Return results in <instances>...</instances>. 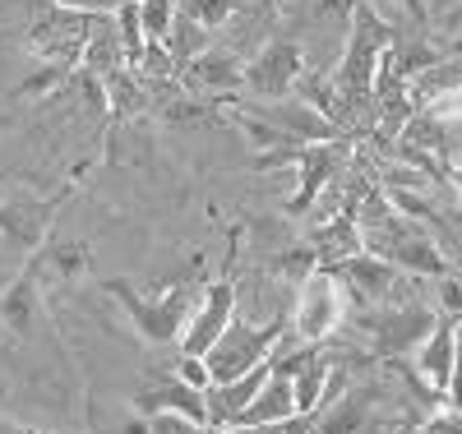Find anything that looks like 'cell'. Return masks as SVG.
<instances>
[{"instance_id":"cell-1","label":"cell","mask_w":462,"mask_h":434,"mask_svg":"<svg viewBox=\"0 0 462 434\" xmlns=\"http://www.w3.org/2000/svg\"><path fill=\"white\" fill-rule=\"evenodd\" d=\"M356 231H361V250L365 254H374L383 263L411 272V278H430L435 282V278H444V272L453 268L426 231L383 199V189L374 180L365 185L361 204H356Z\"/></svg>"},{"instance_id":"cell-2","label":"cell","mask_w":462,"mask_h":434,"mask_svg":"<svg viewBox=\"0 0 462 434\" xmlns=\"http://www.w3.org/2000/svg\"><path fill=\"white\" fill-rule=\"evenodd\" d=\"M204 282H208L204 254H195V259H189L185 278L167 282L162 291H139L130 278H102V296H111L116 305L125 309L130 328H134L148 346H171V342H180L189 314H195V300H199Z\"/></svg>"},{"instance_id":"cell-3","label":"cell","mask_w":462,"mask_h":434,"mask_svg":"<svg viewBox=\"0 0 462 434\" xmlns=\"http://www.w3.org/2000/svg\"><path fill=\"white\" fill-rule=\"evenodd\" d=\"M439 314L426 305V300H383V305H365V309H352L346 314L342 328H356L361 342H365V365L370 361H407L411 351L420 346V337H426L435 328Z\"/></svg>"},{"instance_id":"cell-4","label":"cell","mask_w":462,"mask_h":434,"mask_svg":"<svg viewBox=\"0 0 462 434\" xmlns=\"http://www.w3.org/2000/svg\"><path fill=\"white\" fill-rule=\"evenodd\" d=\"M291 319H287V309L273 314L268 324H254V319H231L217 342L204 351V370H208V383H226V379H236L245 370H254L259 361H268L278 351V342L287 337Z\"/></svg>"},{"instance_id":"cell-5","label":"cell","mask_w":462,"mask_h":434,"mask_svg":"<svg viewBox=\"0 0 462 434\" xmlns=\"http://www.w3.org/2000/svg\"><path fill=\"white\" fill-rule=\"evenodd\" d=\"M352 314V296H346V282L333 268H315L310 278L296 287V305L287 309V337L291 342H333Z\"/></svg>"},{"instance_id":"cell-6","label":"cell","mask_w":462,"mask_h":434,"mask_svg":"<svg viewBox=\"0 0 462 434\" xmlns=\"http://www.w3.org/2000/svg\"><path fill=\"white\" fill-rule=\"evenodd\" d=\"M393 407L383 402L379 383H342L333 398L315 411V434H411Z\"/></svg>"},{"instance_id":"cell-7","label":"cell","mask_w":462,"mask_h":434,"mask_svg":"<svg viewBox=\"0 0 462 434\" xmlns=\"http://www.w3.org/2000/svg\"><path fill=\"white\" fill-rule=\"evenodd\" d=\"M88 10H69V5H51V0H37V14L23 32V47L42 60V65H60V69H79V56L88 47L93 32Z\"/></svg>"},{"instance_id":"cell-8","label":"cell","mask_w":462,"mask_h":434,"mask_svg":"<svg viewBox=\"0 0 462 434\" xmlns=\"http://www.w3.org/2000/svg\"><path fill=\"white\" fill-rule=\"evenodd\" d=\"M356 157V139H324V143H296L287 152V167H296V194L287 199L291 217H305L315 208L319 194L352 167Z\"/></svg>"},{"instance_id":"cell-9","label":"cell","mask_w":462,"mask_h":434,"mask_svg":"<svg viewBox=\"0 0 462 434\" xmlns=\"http://www.w3.org/2000/svg\"><path fill=\"white\" fill-rule=\"evenodd\" d=\"M305 74V47L296 37H268L245 60V93L250 97H287L296 93V78Z\"/></svg>"},{"instance_id":"cell-10","label":"cell","mask_w":462,"mask_h":434,"mask_svg":"<svg viewBox=\"0 0 462 434\" xmlns=\"http://www.w3.org/2000/svg\"><path fill=\"white\" fill-rule=\"evenodd\" d=\"M69 194H74V185H65L51 199H37V194H10V199H0V235L10 245H19L23 254H32L51 235V222L65 208Z\"/></svg>"},{"instance_id":"cell-11","label":"cell","mask_w":462,"mask_h":434,"mask_svg":"<svg viewBox=\"0 0 462 434\" xmlns=\"http://www.w3.org/2000/svg\"><path fill=\"white\" fill-rule=\"evenodd\" d=\"M180 84L189 93H199V97L231 102V97L241 93V84H245V60L236 56V47H217L213 42L208 51H199L195 60L180 69Z\"/></svg>"},{"instance_id":"cell-12","label":"cell","mask_w":462,"mask_h":434,"mask_svg":"<svg viewBox=\"0 0 462 434\" xmlns=\"http://www.w3.org/2000/svg\"><path fill=\"white\" fill-rule=\"evenodd\" d=\"M337 278L346 282V296H352V309H365V305H383V300H393L407 282H411V272L393 268V263H383L374 254H356V259H346L333 268Z\"/></svg>"},{"instance_id":"cell-13","label":"cell","mask_w":462,"mask_h":434,"mask_svg":"<svg viewBox=\"0 0 462 434\" xmlns=\"http://www.w3.org/2000/svg\"><path fill=\"white\" fill-rule=\"evenodd\" d=\"M37 314H42V272H37V259L28 254V263L0 287V328L14 342H32Z\"/></svg>"},{"instance_id":"cell-14","label":"cell","mask_w":462,"mask_h":434,"mask_svg":"<svg viewBox=\"0 0 462 434\" xmlns=\"http://www.w3.org/2000/svg\"><path fill=\"white\" fill-rule=\"evenodd\" d=\"M453 342H457V324L435 319V328L420 337V346L411 351V374L426 383V392L444 402L448 398V374H453Z\"/></svg>"},{"instance_id":"cell-15","label":"cell","mask_w":462,"mask_h":434,"mask_svg":"<svg viewBox=\"0 0 462 434\" xmlns=\"http://www.w3.org/2000/svg\"><path fill=\"white\" fill-rule=\"evenodd\" d=\"M305 245L315 250L319 268H337L346 259H356L361 254V231H356V208H342L324 222L310 226V235H305Z\"/></svg>"},{"instance_id":"cell-16","label":"cell","mask_w":462,"mask_h":434,"mask_svg":"<svg viewBox=\"0 0 462 434\" xmlns=\"http://www.w3.org/2000/svg\"><path fill=\"white\" fill-rule=\"evenodd\" d=\"M130 407H134V411H180V416L199 420V425L208 429V411H204V388H189V383H185V379H176V374H162L158 383L139 388L134 398H130Z\"/></svg>"},{"instance_id":"cell-17","label":"cell","mask_w":462,"mask_h":434,"mask_svg":"<svg viewBox=\"0 0 462 434\" xmlns=\"http://www.w3.org/2000/svg\"><path fill=\"white\" fill-rule=\"evenodd\" d=\"M32 259H37V272H42V291L60 287V282H79L88 272V245L84 241H56V235H47V241L32 250Z\"/></svg>"},{"instance_id":"cell-18","label":"cell","mask_w":462,"mask_h":434,"mask_svg":"<svg viewBox=\"0 0 462 434\" xmlns=\"http://www.w3.org/2000/svg\"><path fill=\"white\" fill-rule=\"evenodd\" d=\"M333 370H337V356H333L328 342H324V346L315 351V356L291 374V398H296V411H300V416H315V411L324 407Z\"/></svg>"},{"instance_id":"cell-19","label":"cell","mask_w":462,"mask_h":434,"mask_svg":"<svg viewBox=\"0 0 462 434\" xmlns=\"http://www.w3.org/2000/svg\"><path fill=\"white\" fill-rule=\"evenodd\" d=\"M287 416H300L296 411V398H291V379L287 374H268L263 388L245 402V411L231 420V425H273V420H287Z\"/></svg>"},{"instance_id":"cell-20","label":"cell","mask_w":462,"mask_h":434,"mask_svg":"<svg viewBox=\"0 0 462 434\" xmlns=\"http://www.w3.org/2000/svg\"><path fill=\"white\" fill-rule=\"evenodd\" d=\"M125 65V51H121V32H116V19L111 14H97L93 19V32H88V47L79 56V69L93 74V78H106Z\"/></svg>"},{"instance_id":"cell-21","label":"cell","mask_w":462,"mask_h":434,"mask_svg":"<svg viewBox=\"0 0 462 434\" xmlns=\"http://www.w3.org/2000/svg\"><path fill=\"white\" fill-rule=\"evenodd\" d=\"M278 5H282L300 28H310V32H328V28L346 32L356 0H278Z\"/></svg>"},{"instance_id":"cell-22","label":"cell","mask_w":462,"mask_h":434,"mask_svg":"<svg viewBox=\"0 0 462 434\" xmlns=\"http://www.w3.org/2000/svg\"><path fill=\"white\" fill-rule=\"evenodd\" d=\"M167 56H171V65H176V74L189 65V60H195L199 51H208L213 47V32L208 28H199L195 19H185V14H176L171 19V32H167Z\"/></svg>"},{"instance_id":"cell-23","label":"cell","mask_w":462,"mask_h":434,"mask_svg":"<svg viewBox=\"0 0 462 434\" xmlns=\"http://www.w3.org/2000/svg\"><path fill=\"white\" fill-rule=\"evenodd\" d=\"M263 263H268V272H273V278H282L287 287H300V282H305V278H310V272L319 268L315 250L305 245V241H296V245H287V250H273Z\"/></svg>"},{"instance_id":"cell-24","label":"cell","mask_w":462,"mask_h":434,"mask_svg":"<svg viewBox=\"0 0 462 434\" xmlns=\"http://www.w3.org/2000/svg\"><path fill=\"white\" fill-rule=\"evenodd\" d=\"M365 5L389 23L393 32H407V28H416V32H430V14H426V5L420 0H365Z\"/></svg>"},{"instance_id":"cell-25","label":"cell","mask_w":462,"mask_h":434,"mask_svg":"<svg viewBox=\"0 0 462 434\" xmlns=\"http://www.w3.org/2000/svg\"><path fill=\"white\" fill-rule=\"evenodd\" d=\"M176 14L195 19L199 28H208L217 37L231 23V14H236V5H231V0H176Z\"/></svg>"},{"instance_id":"cell-26","label":"cell","mask_w":462,"mask_h":434,"mask_svg":"<svg viewBox=\"0 0 462 434\" xmlns=\"http://www.w3.org/2000/svg\"><path fill=\"white\" fill-rule=\"evenodd\" d=\"M176 19V0H139V23H143V42H167Z\"/></svg>"},{"instance_id":"cell-27","label":"cell","mask_w":462,"mask_h":434,"mask_svg":"<svg viewBox=\"0 0 462 434\" xmlns=\"http://www.w3.org/2000/svg\"><path fill=\"white\" fill-rule=\"evenodd\" d=\"M435 296H439V305H435L439 319L462 324V268H448L444 278H435Z\"/></svg>"},{"instance_id":"cell-28","label":"cell","mask_w":462,"mask_h":434,"mask_svg":"<svg viewBox=\"0 0 462 434\" xmlns=\"http://www.w3.org/2000/svg\"><path fill=\"white\" fill-rule=\"evenodd\" d=\"M208 434H315V416H287L273 425H226V429H208Z\"/></svg>"},{"instance_id":"cell-29","label":"cell","mask_w":462,"mask_h":434,"mask_svg":"<svg viewBox=\"0 0 462 434\" xmlns=\"http://www.w3.org/2000/svg\"><path fill=\"white\" fill-rule=\"evenodd\" d=\"M148 420V434H208L199 420H189L180 411H139Z\"/></svg>"},{"instance_id":"cell-30","label":"cell","mask_w":462,"mask_h":434,"mask_svg":"<svg viewBox=\"0 0 462 434\" xmlns=\"http://www.w3.org/2000/svg\"><path fill=\"white\" fill-rule=\"evenodd\" d=\"M420 429L426 434H462V407H435L426 420H420Z\"/></svg>"},{"instance_id":"cell-31","label":"cell","mask_w":462,"mask_h":434,"mask_svg":"<svg viewBox=\"0 0 462 434\" xmlns=\"http://www.w3.org/2000/svg\"><path fill=\"white\" fill-rule=\"evenodd\" d=\"M176 379H185L189 388H208V370H204V356H189V351H180V361L171 365Z\"/></svg>"},{"instance_id":"cell-32","label":"cell","mask_w":462,"mask_h":434,"mask_svg":"<svg viewBox=\"0 0 462 434\" xmlns=\"http://www.w3.org/2000/svg\"><path fill=\"white\" fill-rule=\"evenodd\" d=\"M448 407H462V324H457V342H453V374H448Z\"/></svg>"},{"instance_id":"cell-33","label":"cell","mask_w":462,"mask_h":434,"mask_svg":"<svg viewBox=\"0 0 462 434\" xmlns=\"http://www.w3.org/2000/svg\"><path fill=\"white\" fill-rule=\"evenodd\" d=\"M51 5H69V10H88V14H111L121 0H51Z\"/></svg>"},{"instance_id":"cell-34","label":"cell","mask_w":462,"mask_h":434,"mask_svg":"<svg viewBox=\"0 0 462 434\" xmlns=\"http://www.w3.org/2000/svg\"><path fill=\"white\" fill-rule=\"evenodd\" d=\"M420 5H426V14H430V23H435L439 14H448L453 5H462V0H420Z\"/></svg>"},{"instance_id":"cell-35","label":"cell","mask_w":462,"mask_h":434,"mask_svg":"<svg viewBox=\"0 0 462 434\" xmlns=\"http://www.w3.org/2000/svg\"><path fill=\"white\" fill-rule=\"evenodd\" d=\"M116 434H148V420L134 411V416H125V420H121V429H116Z\"/></svg>"},{"instance_id":"cell-36","label":"cell","mask_w":462,"mask_h":434,"mask_svg":"<svg viewBox=\"0 0 462 434\" xmlns=\"http://www.w3.org/2000/svg\"><path fill=\"white\" fill-rule=\"evenodd\" d=\"M0 434H42V429H32V425H19V420H10L5 411H0Z\"/></svg>"},{"instance_id":"cell-37","label":"cell","mask_w":462,"mask_h":434,"mask_svg":"<svg viewBox=\"0 0 462 434\" xmlns=\"http://www.w3.org/2000/svg\"><path fill=\"white\" fill-rule=\"evenodd\" d=\"M448 185L457 189V204H462V152H457L453 162H448Z\"/></svg>"}]
</instances>
